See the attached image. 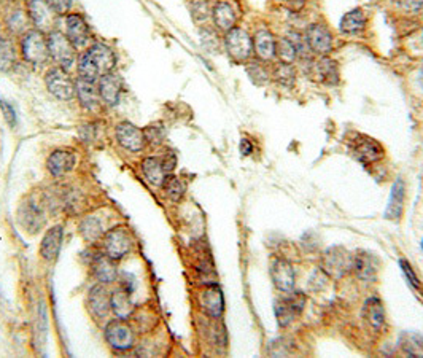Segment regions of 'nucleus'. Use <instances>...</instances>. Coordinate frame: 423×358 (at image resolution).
<instances>
[{"instance_id": "12", "label": "nucleus", "mask_w": 423, "mask_h": 358, "mask_svg": "<svg viewBox=\"0 0 423 358\" xmlns=\"http://www.w3.org/2000/svg\"><path fill=\"white\" fill-rule=\"evenodd\" d=\"M110 291L105 289V284H98L89 290L88 293V309L89 314L94 317L95 320L102 322L107 319L112 312V306H110Z\"/></svg>"}, {"instance_id": "37", "label": "nucleus", "mask_w": 423, "mask_h": 358, "mask_svg": "<svg viewBox=\"0 0 423 358\" xmlns=\"http://www.w3.org/2000/svg\"><path fill=\"white\" fill-rule=\"evenodd\" d=\"M272 77L277 83L280 85V87L284 88H291L295 85L296 80V72L293 69V65L291 64H284L280 63L277 67L274 69V72H272Z\"/></svg>"}, {"instance_id": "33", "label": "nucleus", "mask_w": 423, "mask_h": 358, "mask_svg": "<svg viewBox=\"0 0 423 358\" xmlns=\"http://www.w3.org/2000/svg\"><path fill=\"white\" fill-rule=\"evenodd\" d=\"M161 188H163L164 194L168 196V199L172 201V203H179V201H181L186 191V186L183 181H181L177 175H174V174L165 175Z\"/></svg>"}, {"instance_id": "38", "label": "nucleus", "mask_w": 423, "mask_h": 358, "mask_svg": "<svg viewBox=\"0 0 423 358\" xmlns=\"http://www.w3.org/2000/svg\"><path fill=\"white\" fill-rule=\"evenodd\" d=\"M14 65V48L8 38L0 37V70L8 72Z\"/></svg>"}, {"instance_id": "21", "label": "nucleus", "mask_w": 423, "mask_h": 358, "mask_svg": "<svg viewBox=\"0 0 423 358\" xmlns=\"http://www.w3.org/2000/svg\"><path fill=\"white\" fill-rule=\"evenodd\" d=\"M91 269H93V274L95 279L99 280V284L107 285L117 280L118 271L115 260H112L105 254H98L93 256V260H91Z\"/></svg>"}, {"instance_id": "23", "label": "nucleus", "mask_w": 423, "mask_h": 358, "mask_svg": "<svg viewBox=\"0 0 423 358\" xmlns=\"http://www.w3.org/2000/svg\"><path fill=\"white\" fill-rule=\"evenodd\" d=\"M64 240V228L60 225L53 226L47 231L45 238L42 239V245H40V255L43 260L54 261L58 258L60 247H62Z\"/></svg>"}, {"instance_id": "1", "label": "nucleus", "mask_w": 423, "mask_h": 358, "mask_svg": "<svg viewBox=\"0 0 423 358\" xmlns=\"http://www.w3.org/2000/svg\"><path fill=\"white\" fill-rule=\"evenodd\" d=\"M21 54L23 58L32 65H43L49 59L48 35L38 29L27 30L21 38Z\"/></svg>"}, {"instance_id": "7", "label": "nucleus", "mask_w": 423, "mask_h": 358, "mask_svg": "<svg viewBox=\"0 0 423 358\" xmlns=\"http://www.w3.org/2000/svg\"><path fill=\"white\" fill-rule=\"evenodd\" d=\"M354 268V256L344 247H331L321 256V269L330 277H342Z\"/></svg>"}, {"instance_id": "27", "label": "nucleus", "mask_w": 423, "mask_h": 358, "mask_svg": "<svg viewBox=\"0 0 423 358\" xmlns=\"http://www.w3.org/2000/svg\"><path fill=\"white\" fill-rule=\"evenodd\" d=\"M253 52L261 63H269L275 56V38L269 30H258L253 38Z\"/></svg>"}, {"instance_id": "9", "label": "nucleus", "mask_w": 423, "mask_h": 358, "mask_svg": "<svg viewBox=\"0 0 423 358\" xmlns=\"http://www.w3.org/2000/svg\"><path fill=\"white\" fill-rule=\"evenodd\" d=\"M115 137L117 142L124 150L130 151V153H139L145 147H147V137H145V131L137 128V126L129 123V121H123L115 129Z\"/></svg>"}, {"instance_id": "36", "label": "nucleus", "mask_w": 423, "mask_h": 358, "mask_svg": "<svg viewBox=\"0 0 423 358\" xmlns=\"http://www.w3.org/2000/svg\"><path fill=\"white\" fill-rule=\"evenodd\" d=\"M274 312L277 317V322H279V325L282 328H285V326H288L291 322L295 320V317L298 315L296 314V311L293 309V306L290 304L288 300H279L275 301L274 304Z\"/></svg>"}, {"instance_id": "34", "label": "nucleus", "mask_w": 423, "mask_h": 358, "mask_svg": "<svg viewBox=\"0 0 423 358\" xmlns=\"http://www.w3.org/2000/svg\"><path fill=\"white\" fill-rule=\"evenodd\" d=\"M77 74H78L80 80H84V82H91V83H95L100 77L99 69L95 67V64L93 63V59L89 58V54L87 52L78 58Z\"/></svg>"}, {"instance_id": "4", "label": "nucleus", "mask_w": 423, "mask_h": 358, "mask_svg": "<svg viewBox=\"0 0 423 358\" xmlns=\"http://www.w3.org/2000/svg\"><path fill=\"white\" fill-rule=\"evenodd\" d=\"M225 48L231 59L242 64L249 60L253 53V38H250L247 30L233 27L225 34Z\"/></svg>"}, {"instance_id": "48", "label": "nucleus", "mask_w": 423, "mask_h": 358, "mask_svg": "<svg viewBox=\"0 0 423 358\" xmlns=\"http://www.w3.org/2000/svg\"><path fill=\"white\" fill-rule=\"evenodd\" d=\"M239 148H240V153L244 155V156H249L251 151H253V145H251V142L249 139H242L240 140V145H239Z\"/></svg>"}, {"instance_id": "30", "label": "nucleus", "mask_w": 423, "mask_h": 358, "mask_svg": "<svg viewBox=\"0 0 423 358\" xmlns=\"http://www.w3.org/2000/svg\"><path fill=\"white\" fill-rule=\"evenodd\" d=\"M363 317H365V320L369 324L371 328L380 330L385 322V311L380 300L377 298L367 300L365 302V307H363Z\"/></svg>"}, {"instance_id": "14", "label": "nucleus", "mask_w": 423, "mask_h": 358, "mask_svg": "<svg viewBox=\"0 0 423 358\" xmlns=\"http://www.w3.org/2000/svg\"><path fill=\"white\" fill-rule=\"evenodd\" d=\"M27 13L35 29L42 30V32H47V30L52 32L58 14L49 8L47 0H30Z\"/></svg>"}, {"instance_id": "29", "label": "nucleus", "mask_w": 423, "mask_h": 358, "mask_svg": "<svg viewBox=\"0 0 423 358\" xmlns=\"http://www.w3.org/2000/svg\"><path fill=\"white\" fill-rule=\"evenodd\" d=\"M140 169H142V174L145 175L151 185L161 186L165 179V172L163 161L161 158H156V156H148V158H144L142 163H140Z\"/></svg>"}, {"instance_id": "3", "label": "nucleus", "mask_w": 423, "mask_h": 358, "mask_svg": "<svg viewBox=\"0 0 423 358\" xmlns=\"http://www.w3.org/2000/svg\"><path fill=\"white\" fill-rule=\"evenodd\" d=\"M49 58L58 64V67L69 70L77 60V47L60 30H52L48 34Z\"/></svg>"}, {"instance_id": "19", "label": "nucleus", "mask_w": 423, "mask_h": 358, "mask_svg": "<svg viewBox=\"0 0 423 358\" xmlns=\"http://www.w3.org/2000/svg\"><path fill=\"white\" fill-rule=\"evenodd\" d=\"M87 53L89 54V58L93 59L95 67L99 69L100 75L112 72L115 64H117L115 52L105 43H93L91 47L87 48Z\"/></svg>"}, {"instance_id": "26", "label": "nucleus", "mask_w": 423, "mask_h": 358, "mask_svg": "<svg viewBox=\"0 0 423 358\" xmlns=\"http://www.w3.org/2000/svg\"><path fill=\"white\" fill-rule=\"evenodd\" d=\"M110 306H112V312L117 319L126 320L134 314L135 306L134 302L130 301V293L129 290L126 289V285L112 291V295H110Z\"/></svg>"}, {"instance_id": "8", "label": "nucleus", "mask_w": 423, "mask_h": 358, "mask_svg": "<svg viewBox=\"0 0 423 358\" xmlns=\"http://www.w3.org/2000/svg\"><path fill=\"white\" fill-rule=\"evenodd\" d=\"M350 150L354 156L363 164H374L380 161L385 156V151L382 145L377 142L376 139L369 137V135H356V137L350 142Z\"/></svg>"}, {"instance_id": "32", "label": "nucleus", "mask_w": 423, "mask_h": 358, "mask_svg": "<svg viewBox=\"0 0 423 358\" xmlns=\"http://www.w3.org/2000/svg\"><path fill=\"white\" fill-rule=\"evenodd\" d=\"M365 26H366V14L363 13V10L360 8H355L352 10V12L345 13L339 23L341 32L344 34H356L365 29Z\"/></svg>"}, {"instance_id": "39", "label": "nucleus", "mask_w": 423, "mask_h": 358, "mask_svg": "<svg viewBox=\"0 0 423 358\" xmlns=\"http://www.w3.org/2000/svg\"><path fill=\"white\" fill-rule=\"evenodd\" d=\"M190 12H191V16H193L196 23H204L212 16L209 0H191Z\"/></svg>"}, {"instance_id": "31", "label": "nucleus", "mask_w": 423, "mask_h": 358, "mask_svg": "<svg viewBox=\"0 0 423 358\" xmlns=\"http://www.w3.org/2000/svg\"><path fill=\"white\" fill-rule=\"evenodd\" d=\"M80 233H82L84 240L94 244V242L102 239L105 234L102 220L95 215L87 216V219H83L82 223H80Z\"/></svg>"}, {"instance_id": "25", "label": "nucleus", "mask_w": 423, "mask_h": 358, "mask_svg": "<svg viewBox=\"0 0 423 358\" xmlns=\"http://www.w3.org/2000/svg\"><path fill=\"white\" fill-rule=\"evenodd\" d=\"M75 87H77V94L75 96L78 98V102L83 109L89 110V112H95V110L100 109L104 100L100 98L99 89L94 83L84 82V80L78 78L77 82H75Z\"/></svg>"}, {"instance_id": "24", "label": "nucleus", "mask_w": 423, "mask_h": 358, "mask_svg": "<svg viewBox=\"0 0 423 358\" xmlns=\"http://www.w3.org/2000/svg\"><path fill=\"white\" fill-rule=\"evenodd\" d=\"M201 307L212 319H218L225 311V298L220 287L210 285L201 293Z\"/></svg>"}, {"instance_id": "47", "label": "nucleus", "mask_w": 423, "mask_h": 358, "mask_svg": "<svg viewBox=\"0 0 423 358\" xmlns=\"http://www.w3.org/2000/svg\"><path fill=\"white\" fill-rule=\"evenodd\" d=\"M401 266H402V271H404V272H406L407 279H409V282H411V284H412V285H415V287H419V285H420V284H419V279H417V277H415V274H414V271H412V268H411V266H409V265H407L404 260H402V261H401Z\"/></svg>"}, {"instance_id": "2", "label": "nucleus", "mask_w": 423, "mask_h": 358, "mask_svg": "<svg viewBox=\"0 0 423 358\" xmlns=\"http://www.w3.org/2000/svg\"><path fill=\"white\" fill-rule=\"evenodd\" d=\"M102 245L105 255L115 261H119L130 254L134 247V238L128 226H115V228L105 231Z\"/></svg>"}, {"instance_id": "41", "label": "nucleus", "mask_w": 423, "mask_h": 358, "mask_svg": "<svg viewBox=\"0 0 423 358\" xmlns=\"http://www.w3.org/2000/svg\"><path fill=\"white\" fill-rule=\"evenodd\" d=\"M30 23V18L26 14H24L23 12H16V13H12V18L8 19V27L10 30H14V32H24L26 34V26Z\"/></svg>"}, {"instance_id": "42", "label": "nucleus", "mask_w": 423, "mask_h": 358, "mask_svg": "<svg viewBox=\"0 0 423 358\" xmlns=\"http://www.w3.org/2000/svg\"><path fill=\"white\" fill-rule=\"evenodd\" d=\"M290 42L295 45L296 48V53H298V58H307L309 56V45H307V40H306V35H301L299 32H291L288 35Z\"/></svg>"}, {"instance_id": "5", "label": "nucleus", "mask_w": 423, "mask_h": 358, "mask_svg": "<svg viewBox=\"0 0 423 358\" xmlns=\"http://www.w3.org/2000/svg\"><path fill=\"white\" fill-rule=\"evenodd\" d=\"M105 339L115 350H130L135 346V331L124 319H113L105 326Z\"/></svg>"}, {"instance_id": "18", "label": "nucleus", "mask_w": 423, "mask_h": 358, "mask_svg": "<svg viewBox=\"0 0 423 358\" xmlns=\"http://www.w3.org/2000/svg\"><path fill=\"white\" fill-rule=\"evenodd\" d=\"M77 166V155L70 150H56L49 155L47 168L53 177H64Z\"/></svg>"}, {"instance_id": "10", "label": "nucleus", "mask_w": 423, "mask_h": 358, "mask_svg": "<svg viewBox=\"0 0 423 358\" xmlns=\"http://www.w3.org/2000/svg\"><path fill=\"white\" fill-rule=\"evenodd\" d=\"M65 23V35L70 38L75 47L84 48L91 47V29L88 26L87 19L80 13H67L64 16Z\"/></svg>"}, {"instance_id": "20", "label": "nucleus", "mask_w": 423, "mask_h": 358, "mask_svg": "<svg viewBox=\"0 0 423 358\" xmlns=\"http://www.w3.org/2000/svg\"><path fill=\"white\" fill-rule=\"evenodd\" d=\"M212 19H214L215 27L221 30V32H228L233 27H236L238 23V13L233 5L226 0H218L212 8Z\"/></svg>"}, {"instance_id": "51", "label": "nucleus", "mask_w": 423, "mask_h": 358, "mask_svg": "<svg viewBox=\"0 0 423 358\" xmlns=\"http://www.w3.org/2000/svg\"><path fill=\"white\" fill-rule=\"evenodd\" d=\"M422 249H423V240H422Z\"/></svg>"}, {"instance_id": "44", "label": "nucleus", "mask_w": 423, "mask_h": 358, "mask_svg": "<svg viewBox=\"0 0 423 358\" xmlns=\"http://www.w3.org/2000/svg\"><path fill=\"white\" fill-rule=\"evenodd\" d=\"M0 109H2L5 121H7V123L12 126V128H14V126H16V112H14L13 105L8 104L7 100L0 99Z\"/></svg>"}, {"instance_id": "11", "label": "nucleus", "mask_w": 423, "mask_h": 358, "mask_svg": "<svg viewBox=\"0 0 423 358\" xmlns=\"http://www.w3.org/2000/svg\"><path fill=\"white\" fill-rule=\"evenodd\" d=\"M18 220L19 225L29 233H38L47 223V215H45L42 204H37L35 201H26L19 205Z\"/></svg>"}, {"instance_id": "46", "label": "nucleus", "mask_w": 423, "mask_h": 358, "mask_svg": "<svg viewBox=\"0 0 423 358\" xmlns=\"http://www.w3.org/2000/svg\"><path fill=\"white\" fill-rule=\"evenodd\" d=\"M161 161H163V166H164L165 172L172 174L174 168H175V166H177V156H175L172 151H169V153H165L163 158H161Z\"/></svg>"}, {"instance_id": "13", "label": "nucleus", "mask_w": 423, "mask_h": 358, "mask_svg": "<svg viewBox=\"0 0 423 358\" xmlns=\"http://www.w3.org/2000/svg\"><path fill=\"white\" fill-rule=\"evenodd\" d=\"M306 40L310 52L319 56H326L332 52V35L323 24H310L306 30Z\"/></svg>"}, {"instance_id": "35", "label": "nucleus", "mask_w": 423, "mask_h": 358, "mask_svg": "<svg viewBox=\"0 0 423 358\" xmlns=\"http://www.w3.org/2000/svg\"><path fill=\"white\" fill-rule=\"evenodd\" d=\"M275 56L284 64H293L295 60L298 59V53H296L295 45L290 42L288 37L275 40Z\"/></svg>"}, {"instance_id": "22", "label": "nucleus", "mask_w": 423, "mask_h": 358, "mask_svg": "<svg viewBox=\"0 0 423 358\" xmlns=\"http://www.w3.org/2000/svg\"><path fill=\"white\" fill-rule=\"evenodd\" d=\"M379 268H380L379 258H377L374 254H369V251H358V254L354 256V269L356 271V276H358L361 280L366 282L376 280Z\"/></svg>"}, {"instance_id": "28", "label": "nucleus", "mask_w": 423, "mask_h": 358, "mask_svg": "<svg viewBox=\"0 0 423 358\" xmlns=\"http://www.w3.org/2000/svg\"><path fill=\"white\" fill-rule=\"evenodd\" d=\"M404 196H406L404 181H402L401 179H398L391 188L389 205H387L385 214H384L387 220H400L402 209H404Z\"/></svg>"}, {"instance_id": "15", "label": "nucleus", "mask_w": 423, "mask_h": 358, "mask_svg": "<svg viewBox=\"0 0 423 358\" xmlns=\"http://www.w3.org/2000/svg\"><path fill=\"white\" fill-rule=\"evenodd\" d=\"M271 277L277 290L284 293H291L295 290V269L288 261L284 258H274L271 263Z\"/></svg>"}, {"instance_id": "6", "label": "nucleus", "mask_w": 423, "mask_h": 358, "mask_svg": "<svg viewBox=\"0 0 423 358\" xmlns=\"http://www.w3.org/2000/svg\"><path fill=\"white\" fill-rule=\"evenodd\" d=\"M45 83L49 93L59 100H72L77 94V87H75L73 78L67 74V70L62 67H53L47 72Z\"/></svg>"}, {"instance_id": "40", "label": "nucleus", "mask_w": 423, "mask_h": 358, "mask_svg": "<svg viewBox=\"0 0 423 358\" xmlns=\"http://www.w3.org/2000/svg\"><path fill=\"white\" fill-rule=\"evenodd\" d=\"M247 74L250 75V78L253 80V83L256 85H264L268 83L269 80L268 70H266L260 63H251L250 65H247Z\"/></svg>"}, {"instance_id": "43", "label": "nucleus", "mask_w": 423, "mask_h": 358, "mask_svg": "<svg viewBox=\"0 0 423 358\" xmlns=\"http://www.w3.org/2000/svg\"><path fill=\"white\" fill-rule=\"evenodd\" d=\"M47 3L58 16H60V14L65 16V14L69 13L70 7H72V0H47Z\"/></svg>"}, {"instance_id": "45", "label": "nucleus", "mask_w": 423, "mask_h": 358, "mask_svg": "<svg viewBox=\"0 0 423 358\" xmlns=\"http://www.w3.org/2000/svg\"><path fill=\"white\" fill-rule=\"evenodd\" d=\"M398 8L404 10L407 13H415L423 8V0H395Z\"/></svg>"}, {"instance_id": "17", "label": "nucleus", "mask_w": 423, "mask_h": 358, "mask_svg": "<svg viewBox=\"0 0 423 358\" xmlns=\"http://www.w3.org/2000/svg\"><path fill=\"white\" fill-rule=\"evenodd\" d=\"M98 89L102 100L107 105H117L123 93V80L119 75L108 72L100 75L98 80Z\"/></svg>"}, {"instance_id": "16", "label": "nucleus", "mask_w": 423, "mask_h": 358, "mask_svg": "<svg viewBox=\"0 0 423 358\" xmlns=\"http://www.w3.org/2000/svg\"><path fill=\"white\" fill-rule=\"evenodd\" d=\"M309 77L323 85H337L339 82V67H337L336 60L321 56L320 59L310 63Z\"/></svg>"}, {"instance_id": "49", "label": "nucleus", "mask_w": 423, "mask_h": 358, "mask_svg": "<svg viewBox=\"0 0 423 358\" xmlns=\"http://www.w3.org/2000/svg\"><path fill=\"white\" fill-rule=\"evenodd\" d=\"M417 48L423 49V30L420 32L419 37H417Z\"/></svg>"}, {"instance_id": "50", "label": "nucleus", "mask_w": 423, "mask_h": 358, "mask_svg": "<svg viewBox=\"0 0 423 358\" xmlns=\"http://www.w3.org/2000/svg\"><path fill=\"white\" fill-rule=\"evenodd\" d=\"M422 87H423V70H422Z\"/></svg>"}]
</instances>
